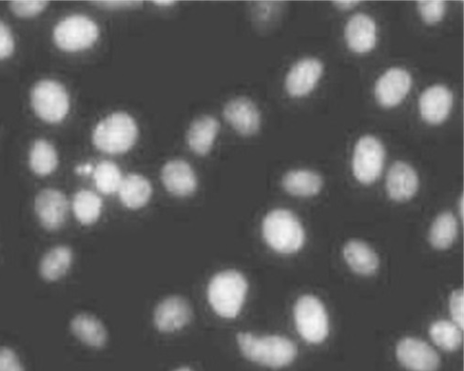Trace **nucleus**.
I'll list each match as a JSON object with an SVG mask.
<instances>
[{"label": "nucleus", "instance_id": "10", "mask_svg": "<svg viewBox=\"0 0 464 371\" xmlns=\"http://www.w3.org/2000/svg\"><path fill=\"white\" fill-rule=\"evenodd\" d=\"M35 210L48 230L59 229L67 220L69 204L66 195L56 189H44L36 195Z\"/></svg>", "mask_w": 464, "mask_h": 371}, {"label": "nucleus", "instance_id": "35", "mask_svg": "<svg viewBox=\"0 0 464 371\" xmlns=\"http://www.w3.org/2000/svg\"><path fill=\"white\" fill-rule=\"evenodd\" d=\"M95 6L104 10H128L139 8L143 5L141 2H98L93 4Z\"/></svg>", "mask_w": 464, "mask_h": 371}, {"label": "nucleus", "instance_id": "17", "mask_svg": "<svg viewBox=\"0 0 464 371\" xmlns=\"http://www.w3.org/2000/svg\"><path fill=\"white\" fill-rule=\"evenodd\" d=\"M161 178L166 189L178 197L195 193L198 181L195 170L183 160H173L165 165Z\"/></svg>", "mask_w": 464, "mask_h": 371}, {"label": "nucleus", "instance_id": "2", "mask_svg": "<svg viewBox=\"0 0 464 371\" xmlns=\"http://www.w3.org/2000/svg\"><path fill=\"white\" fill-rule=\"evenodd\" d=\"M139 128L127 112H113L96 126L92 141L95 147L108 154H123L136 144Z\"/></svg>", "mask_w": 464, "mask_h": 371}, {"label": "nucleus", "instance_id": "39", "mask_svg": "<svg viewBox=\"0 0 464 371\" xmlns=\"http://www.w3.org/2000/svg\"><path fill=\"white\" fill-rule=\"evenodd\" d=\"M459 214L460 219H463V195H461L459 200Z\"/></svg>", "mask_w": 464, "mask_h": 371}, {"label": "nucleus", "instance_id": "34", "mask_svg": "<svg viewBox=\"0 0 464 371\" xmlns=\"http://www.w3.org/2000/svg\"><path fill=\"white\" fill-rule=\"evenodd\" d=\"M14 38L9 27L0 21V60L9 58L14 50Z\"/></svg>", "mask_w": 464, "mask_h": 371}, {"label": "nucleus", "instance_id": "32", "mask_svg": "<svg viewBox=\"0 0 464 371\" xmlns=\"http://www.w3.org/2000/svg\"><path fill=\"white\" fill-rule=\"evenodd\" d=\"M450 311L452 321L461 329L464 327V294L463 290L452 291L450 298Z\"/></svg>", "mask_w": 464, "mask_h": 371}, {"label": "nucleus", "instance_id": "16", "mask_svg": "<svg viewBox=\"0 0 464 371\" xmlns=\"http://www.w3.org/2000/svg\"><path fill=\"white\" fill-rule=\"evenodd\" d=\"M189 302L181 297L163 300L154 312V324L162 333H173L185 327L191 320Z\"/></svg>", "mask_w": 464, "mask_h": 371}, {"label": "nucleus", "instance_id": "7", "mask_svg": "<svg viewBox=\"0 0 464 371\" xmlns=\"http://www.w3.org/2000/svg\"><path fill=\"white\" fill-rule=\"evenodd\" d=\"M297 329L304 340L311 344L323 342L329 335V317L322 302L305 295L298 298L294 308Z\"/></svg>", "mask_w": 464, "mask_h": 371}, {"label": "nucleus", "instance_id": "6", "mask_svg": "<svg viewBox=\"0 0 464 371\" xmlns=\"http://www.w3.org/2000/svg\"><path fill=\"white\" fill-rule=\"evenodd\" d=\"M100 30L90 18L74 14L58 24L53 32L54 43L58 48L68 52L89 49L98 41Z\"/></svg>", "mask_w": 464, "mask_h": 371}, {"label": "nucleus", "instance_id": "31", "mask_svg": "<svg viewBox=\"0 0 464 371\" xmlns=\"http://www.w3.org/2000/svg\"><path fill=\"white\" fill-rule=\"evenodd\" d=\"M47 2H12L10 4L12 12L20 18H32L46 10Z\"/></svg>", "mask_w": 464, "mask_h": 371}, {"label": "nucleus", "instance_id": "30", "mask_svg": "<svg viewBox=\"0 0 464 371\" xmlns=\"http://www.w3.org/2000/svg\"><path fill=\"white\" fill-rule=\"evenodd\" d=\"M417 9L425 24L436 25L441 22L446 14L447 4L440 0H430V2H419Z\"/></svg>", "mask_w": 464, "mask_h": 371}, {"label": "nucleus", "instance_id": "26", "mask_svg": "<svg viewBox=\"0 0 464 371\" xmlns=\"http://www.w3.org/2000/svg\"><path fill=\"white\" fill-rule=\"evenodd\" d=\"M103 200L92 190L76 192L73 200L74 216L83 225H91L98 220L103 211Z\"/></svg>", "mask_w": 464, "mask_h": 371}, {"label": "nucleus", "instance_id": "25", "mask_svg": "<svg viewBox=\"0 0 464 371\" xmlns=\"http://www.w3.org/2000/svg\"><path fill=\"white\" fill-rule=\"evenodd\" d=\"M458 231L459 225L454 214L451 212L441 213L430 228V243L437 250H446L455 242Z\"/></svg>", "mask_w": 464, "mask_h": 371}, {"label": "nucleus", "instance_id": "4", "mask_svg": "<svg viewBox=\"0 0 464 371\" xmlns=\"http://www.w3.org/2000/svg\"><path fill=\"white\" fill-rule=\"evenodd\" d=\"M262 229L267 243L278 252L293 253L304 245L305 229L296 214L290 210L269 212L263 220Z\"/></svg>", "mask_w": 464, "mask_h": 371}, {"label": "nucleus", "instance_id": "12", "mask_svg": "<svg viewBox=\"0 0 464 371\" xmlns=\"http://www.w3.org/2000/svg\"><path fill=\"white\" fill-rule=\"evenodd\" d=\"M323 65L316 58H305L288 72L285 88L292 97H304L311 93L319 83Z\"/></svg>", "mask_w": 464, "mask_h": 371}, {"label": "nucleus", "instance_id": "18", "mask_svg": "<svg viewBox=\"0 0 464 371\" xmlns=\"http://www.w3.org/2000/svg\"><path fill=\"white\" fill-rule=\"evenodd\" d=\"M419 189V178L415 169L407 163L396 162L386 177V189L396 202L412 199Z\"/></svg>", "mask_w": 464, "mask_h": 371}, {"label": "nucleus", "instance_id": "38", "mask_svg": "<svg viewBox=\"0 0 464 371\" xmlns=\"http://www.w3.org/2000/svg\"><path fill=\"white\" fill-rule=\"evenodd\" d=\"M154 4L160 6L162 8H167V7H172L174 4H175V3L174 2H157V3H154Z\"/></svg>", "mask_w": 464, "mask_h": 371}, {"label": "nucleus", "instance_id": "3", "mask_svg": "<svg viewBox=\"0 0 464 371\" xmlns=\"http://www.w3.org/2000/svg\"><path fill=\"white\" fill-rule=\"evenodd\" d=\"M247 290L248 283L242 273L226 270L211 280L207 290L208 300L218 315L234 319L243 308Z\"/></svg>", "mask_w": 464, "mask_h": 371}, {"label": "nucleus", "instance_id": "22", "mask_svg": "<svg viewBox=\"0 0 464 371\" xmlns=\"http://www.w3.org/2000/svg\"><path fill=\"white\" fill-rule=\"evenodd\" d=\"M119 194L126 207L136 210L149 203L152 194V187L143 175L130 174L123 178Z\"/></svg>", "mask_w": 464, "mask_h": 371}, {"label": "nucleus", "instance_id": "37", "mask_svg": "<svg viewBox=\"0 0 464 371\" xmlns=\"http://www.w3.org/2000/svg\"><path fill=\"white\" fill-rule=\"evenodd\" d=\"M93 171L94 168L89 164L80 166L75 168V172L80 174H89L90 173H93Z\"/></svg>", "mask_w": 464, "mask_h": 371}, {"label": "nucleus", "instance_id": "29", "mask_svg": "<svg viewBox=\"0 0 464 371\" xmlns=\"http://www.w3.org/2000/svg\"><path fill=\"white\" fill-rule=\"evenodd\" d=\"M93 179L97 189L109 195L119 192L123 181L120 168L111 161H103L94 168Z\"/></svg>", "mask_w": 464, "mask_h": 371}, {"label": "nucleus", "instance_id": "27", "mask_svg": "<svg viewBox=\"0 0 464 371\" xmlns=\"http://www.w3.org/2000/svg\"><path fill=\"white\" fill-rule=\"evenodd\" d=\"M32 171L41 177L52 174L59 165V158L54 146L46 140H37L29 152Z\"/></svg>", "mask_w": 464, "mask_h": 371}, {"label": "nucleus", "instance_id": "15", "mask_svg": "<svg viewBox=\"0 0 464 371\" xmlns=\"http://www.w3.org/2000/svg\"><path fill=\"white\" fill-rule=\"evenodd\" d=\"M347 47L353 52L363 54L374 50L377 42V27L369 15L358 13L352 16L344 28Z\"/></svg>", "mask_w": 464, "mask_h": 371}, {"label": "nucleus", "instance_id": "28", "mask_svg": "<svg viewBox=\"0 0 464 371\" xmlns=\"http://www.w3.org/2000/svg\"><path fill=\"white\" fill-rule=\"evenodd\" d=\"M429 335L438 347L449 352L458 350L462 343L461 328L453 321L446 320L432 323Z\"/></svg>", "mask_w": 464, "mask_h": 371}, {"label": "nucleus", "instance_id": "14", "mask_svg": "<svg viewBox=\"0 0 464 371\" xmlns=\"http://www.w3.org/2000/svg\"><path fill=\"white\" fill-rule=\"evenodd\" d=\"M223 114L226 121L243 135H253L260 129V112L247 97L230 100L224 107Z\"/></svg>", "mask_w": 464, "mask_h": 371}, {"label": "nucleus", "instance_id": "11", "mask_svg": "<svg viewBox=\"0 0 464 371\" xmlns=\"http://www.w3.org/2000/svg\"><path fill=\"white\" fill-rule=\"evenodd\" d=\"M413 80L410 73L402 68L386 71L375 84L377 103L384 108H393L400 104L412 89Z\"/></svg>", "mask_w": 464, "mask_h": 371}, {"label": "nucleus", "instance_id": "36", "mask_svg": "<svg viewBox=\"0 0 464 371\" xmlns=\"http://www.w3.org/2000/svg\"><path fill=\"white\" fill-rule=\"evenodd\" d=\"M360 2H336L334 5L341 11H350L356 8Z\"/></svg>", "mask_w": 464, "mask_h": 371}, {"label": "nucleus", "instance_id": "19", "mask_svg": "<svg viewBox=\"0 0 464 371\" xmlns=\"http://www.w3.org/2000/svg\"><path fill=\"white\" fill-rule=\"evenodd\" d=\"M220 123L215 117L203 115L193 121L187 133V143L189 149L198 154L210 152L220 132Z\"/></svg>", "mask_w": 464, "mask_h": 371}, {"label": "nucleus", "instance_id": "8", "mask_svg": "<svg viewBox=\"0 0 464 371\" xmlns=\"http://www.w3.org/2000/svg\"><path fill=\"white\" fill-rule=\"evenodd\" d=\"M385 161V149L374 135H363L358 141L352 160L356 180L364 185L375 183L383 172Z\"/></svg>", "mask_w": 464, "mask_h": 371}, {"label": "nucleus", "instance_id": "13", "mask_svg": "<svg viewBox=\"0 0 464 371\" xmlns=\"http://www.w3.org/2000/svg\"><path fill=\"white\" fill-rule=\"evenodd\" d=\"M453 107V95L443 85H435L425 89L419 101L421 119L430 125H440L446 121Z\"/></svg>", "mask_w": 464, "mask_h": 371}, {"label": "nucleus", "instance_id": "24", "mask_svg": "<svg viewBox=\"0 0 464 371\" xmlns=\"http://www.w3.org/2000/svg\"><path fill=\"white\" fill-rule=\"evenodd\" d=\"M73 251L66 245L50 249L41 262V274L43 279L54 282L65 276L73 263Z\"/></svg>", "mask_w": 464, "mask_h": 371}, {"label": "nucleus", "instance_id": "9", "mask_svg": "<svg viewBox=\"0 0 464 371\" xmlns=\"http://www.w3.org/2000/svg\"><path fill=\"white\" fill-rule=\"evenodd\" d=\"M396 354L399 363L411 371H437L440 365L436 350L418 338L406 337L400 340Z\"/></svg>", "mask_w": 464, "mask_h": 371}, {"label": "nucleus", "instance_id": "5", "mask_svg": "<svg viewBox=\"0 0 464 371\" xmlns=\"http://www.w3.org/2000/svg\"><path fill=\"white\" fill-rule=\"evenodd\" d=\"M31 104L35 114L50 124L65 120L70 110V99L66 88L50 80L35 85L31 91Z\"/></svg>", "mask_w": 464, "mask_h": 371}, {"label": "nucleus", "instance_id": "33", "mask_svg": "<svg viewBox=\"0 0 464 371\" xmlns=\"http://www.w3.org/2000/svg\"><path fill=\"white\" fill-rule=\"evenodd\" d=\"M0 371H25L20 359L12 349L0 348Z\"/></svg>", "mask_w": 464, "mask_h": 371}, {"label": "nucleus", "instance_id": "23", "mask_svg": "<svg viewBox=\"0 0 464 371\" xmlns=\"http://www.w3.org/2000/svg\"><path fill=\"white\" fill-rule=\"evenodd\" d=\"M73 334L89 346L100 348L107 341V331L103 322L89 314H80L71 321Z\"/></svg>", "mask_w": 464, "mask_h": 371}, {"label": "nucleus", "instance_id": "21", "mask_svg": "<svg viewBox=\"0 0 464 371\" xmlns=\"http://www.w3.org/2000/svg\"><path fill=\"white\" fill-rule=\"evenodd\" d=\"M282 187L298 197H315L322 189L321 175L312 170L298 169L287 172L282 178Z\"/></svg>", "mask_w": 464, "mask_h": 371}, {"label": "nucleus", "instance_id": "20", "mask_svg": "<svg viewBox=\"0 0 464 371\" xmlns=\"http://www.w3.org/2000/svg\"><path fill=\"white\" fill-rule=\"evenodd\" d=\"M344 258L347 265L360 275H373L379 267L376 251L362 241L347 242L344 247Z\"/></svg>", "mask_w": 464, "mask_h": 371}, {"label": "nucleus", "instance_id": "1", "mask_svg": "<svg viewBox=\"0 0 464 371\" xmlns=\"http://www.w3.org/2000/svg\"><path fill=\"white\" fill-rule=\"evenodd\" d=\"M237 341L246 359L265 367L281 368L293 363L298 356L297 345L284 336L241 333Z\"/></svg>", "mask_w": 464, "mask_h": 371}, {"label": "nucleus", "instance_id": "40", "mask_svg": "<svg viewBox=\"0 0 464 371\" xmlns=\"http://www.w3.org/2000/svg\"><path fill=\"white\" fill-rule=\"evenodd\" d=\"M175 371H192L189 367H181L176 369Z\"/></svg>", "mask_w": 464, "mask_h": 371}]
</instances>
